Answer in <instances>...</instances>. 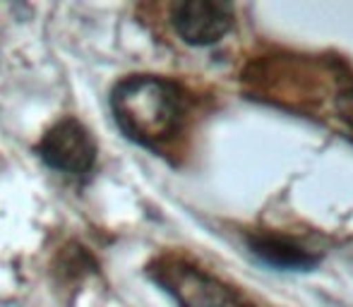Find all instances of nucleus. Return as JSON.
Returning a JSON list of instances; mask_svg holds the SVG:
<instances>
[{"mask_svg": "<svg viewBox=\"0 0 353 307\" xmlns=\"http://www.w3.org/2000/svg\"><path fill=\"white\" fill-rule=\"evenodd\" d=\"M336 111H339V118L349 125V130L353 132V82L346 84L344 89H339V96H336Z\"/></svg>", "mask_w": 353, "mask_h": 307, "instance_id": "6", "label": "nucleus"}, {"mask_svg": "<svg viewBox=\"0 0 353 307\" xmlns=\"http://www.w3.org/2000/svg\"><path fill=\"white\" fill-rule=\"evenodd\" d=\"M248 247L252 257L265 266L276 271H312L320 264V257L303 247L288 235H279L272 231H257L248 235Z\"/></svg>", "mask_w": 353, "mask_h": 307, "instance_id": "5", "label": "nucleus"}, {"mask_svg": "<svg viewBox=\"0 0 353 307\" xmlns=\"http://www.w3.org/2000/svg\"><path fill=\"white\" fill-rule=\"evenodd\" d=\"M147 274L178 307H255L241 290L176 252L159 255L147 266Z\"/></svg>", "mask_w": 353, "mask_h": 307, "instance_id": "2", "label": "nucleus"}, {"mask_svg": "<svg viewBox=\"0 0 353 307\" xmlns=\"http://www.w3.org/2000/svg\"><path fill=\"white\" fill-rule=\"evenodd\" d=\"M176 36L188 46H212L233 29V8L214 0H185L168 10Z\"/></svg>", "mask_w": 353, "mask_h": 307, "instance_id": "4", "label": "nucleus"}, {"mask_svg": "<svg viewBox=\"0 0 353 307\" xmlns=\"http://www.w3.org/2000/svg\"><path fill=\"white\" fill-rule=\"evenodd\" d=\"M37 151L48 168L70 178H87L97 166V145L87 127L74 118H63L48 127Z\"/></svg>", "mask_w": 353, "mask_h": 307, "instance_id": "3", "label": "nucleus"}, {"mask_svg": "<svg viewBox=\"0 0 353 307\" xmlns=\"http://www.w3.org/2000/svg\"><path fill=\"white\" fill-rule=\"evenodd\" d=\"M111 111L128 140L166 156L190 127L192 96L176 79L130 75L113 87Z\"/></svg>", "mask_w": 353, "mask_h": 307, "instance_id": "1", "label": "nucleus"}]
</instances>
